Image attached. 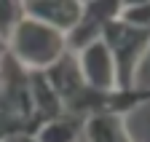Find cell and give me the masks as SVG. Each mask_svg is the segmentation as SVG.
Returning a JSON list of instances; mask_svg holds the SVG:
<instances>
[{
  "label": "cell",
  "mask_w": 150,
  "mask_h": 142,
  "mask_svg": "<svg viewBox=\"0 0 150 142\" xmlns=\"http://www.w3.org/2000/svg\"><path fill=\"white\" fill-rule=\"evenodd\" d=\"M46 78L51 81L54 91L59 94L64 113L81 118V121H91V118H123L131 110L150 105V86H134V88H91L83 83L81 70H78V59L72 51L56 62L54 67L46 70Z\"/></svg>",
  "instance_id": "6da1fadb"
},
{
  "label": "cell",
  "mask_w": 150,
  "mask_h": 142,
  "mask_svg": "<svg viewBox=\"0 0 150 142\" xmlns=\"http://www.w3.org/2000/svg\"><path fill=\"white\" fill-rule=\"evenodd\" d=\"M6 54L16 59L27 73H46L67 54V35L24 13L6 43Z\"/></svg>",
  "instance_id": "7a4b0ae2"
},
{
  "label": "cell",
  "mask_w": 150,
  "mask_h": 142,
  "mask_svg": "<svg viewBox=\"0 0 150 142\" xmlns=\"http://www.w3.org/2000/svg\"><path fill=\"white\" fill-rule=\"evenodd\" d=\"M102 43L107 46L112 67H115V86L134 88L139 64L150 51V27H137L121 19H112L105 27Z\"/></svg>",
  "instance_id": "3957f363"
},
{
  "label": "cell",
  "mask_w": 150,
  "mask_h": 142,
  "mask_svg": "<svg viewBox=\"0 0 150 142\" xmlns=\"http://www.w3.org/2000/svg\"><path fill=\"white\" fill-rule=\"evenodd\" d=\"M121 6H123V3H115V0H97V3H83V13H81L78 24H75L72 32L67 35V51L78 54V51H83L86 46L102 40L105 27H107L112 19H118Z\"/></svg>",
  "instance_id": "277c9868"
},
{
  "label": "cell",
  "mask_w": 150,
  "mask_h": 142,
  "mask_svg": "<svg viewBox=\"0 0 150 142\" xmlns=\"http://www.w3.org/2000/svg\"><path fill=\"white\" fill-rule=\"evenodd\" d=\"M24 13L35 22L48 24L51 30L62 35H70L83 13V3H75V0H32V3H24Z\"/></svg>",
  "instance_id": "5b68a950"
},
{
  "label": "cell",
  "mask_w": 150,
  "mask_h": 142,
  "mask_svg": "<svg viewBox=\"0 0 150 142\" xmlns=\"http://www.w3.org/2000/svg\"><path fill=\"white\" fill-rule=\"evenodd\" d=\"M75 59H78V70H81V78L86 86H91V88H112L115 86V67H112L110 51L102 40L78 51Z\"/></svg>",
  "instance_id": "8992f818"
},
{
  "label": "cell",
  "mask_w": 150,
  "mask_h": 142,
  "mask_svg": "<svg viewBox=\"0 0 150 142\" xmlns=\"http://www.w3.org/2000/svg\"><path fill=\"white\" fill-rule=\"evenodd\" d=\"M30 142H83L86 139V121L75 118L70 113H62L51 121H46L43 126H38Z\"/></svg>",
  "instance_id": "52a82bcc"
},
{
  "label": "cell",
  "mask_w": 150,
  "mask_h": 142,
  "mask_svg": "<svg viewBox=\"0 0 150 142\" xmlns=\"http://www.w3.org/2000/svg\"><path fill=\"white\" fill-rule=\"evenodd\" d=\"M86 142H134L123 118H91L86 121Z\"/></svg>",
  "instance_id": "ba28073f"
},
{
  "label": "cell",
  "mask_w": 150,
  "mask_h": 142,
  "mask_svg": "<svg viewBox=\"0 0 150 142\" xmlns=\"http://www.w3.org/2000/svg\"><path fill=\"white\" fill-rule=\"evenodd\" d=\"M24 16V3H8V0H0V40L8 43V38L13 35L16 24L22 22Z\"/></svg>",
  "instance_id": "9c48e42d"
},
{
  "label": "cell",
  "mask_w": 150,
  "mask_h": 142,
  "mask_svg": "<svg viewBox=\"0 0 150 142\" xmlns=\"http://www.w3.org/2000/svg\"><path fill=\"white\" fill-rule=\"evenodd\" d=\"M118 19L137 24V27H150V3L147 0H142V3H123Z\"/></svg>",
  "instance_id": "30bf717a"
},
{
  "label": "cell",
  "mask_w": 150,
  "mask_h": 142,
  "mask_svg": "<svg viewBox=\"0 0 150 142\" xmlns=\"http://www.w3.org/2000/svg\"><path fill=\"white\" fill-rule=\"evenodd\" d=\"M3 57H6V43L0 40V59H3Z\"/></svg>",
  "instance_id": "8fae6325"
},
{
  "label": "cell",
  "mask_w": 150,
  "mask_h": 142,
  "mask_svg": "<svg viewBox=\"0 0 150 142\" xmlns=\"http://www.w3.org/2000/svg\"><path fill=\"white\" fill-rule=\"evenodd\" d=\"M19 142H30V139H27V137H24V139H19Z\"/></svg>",
  "instance_id": "7c38bea8"
}]
</instances>
